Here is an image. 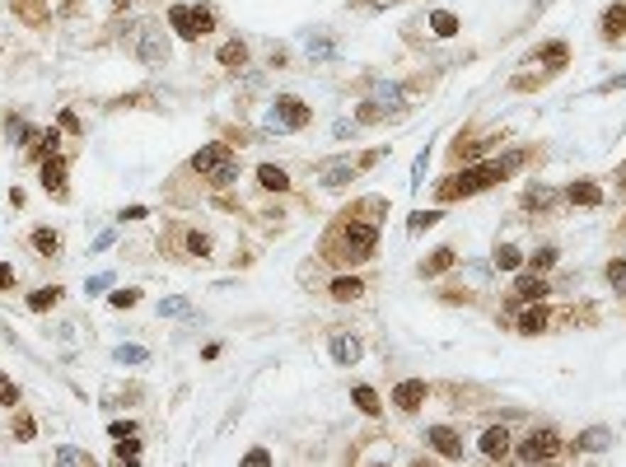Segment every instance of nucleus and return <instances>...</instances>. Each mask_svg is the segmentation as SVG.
Returning <instances> with one entry per match:
<instances>
[{
  "label": "nucleus",
  "instance_id": "39",
  "mask_svg": "<svg viewBox=\"0 0 626 467\" xmlns=\"http://www.w3.org/2000/svg\"><path fill=\"white\" fill-rule=\"evenodd\" d=\"M14 434L19 439H33V416H14Z\"/></svg>",
  "mask_w": 626,
  "mask_h": 467
},
{
  "label": "nucleus",
  "instance_id": "14",
  "mask_svg": "<svg viewBox=\"0 0 626 467\" xmlns=\"http://www.w3.org/2000/svg\"><path fill=\"white\" fill-rule=\"evenodd\" d=\"M258 182H262L267 192H285V187H290L285 168H276V164H262V168H258Z\"/></svg>",
  "mask_w": 626,
  "mask_h": 467
},
{
  "label": "nucleus",
  "instance_id": "10",
  "mask_svg": "<svg viewBox=\"0 0 626 467\" xmlns=\"http://www.w3.org/2000/svg\"><path fill=\"white\" fill-rule=\"evenodd\" d=\"M392 402H397L402 412H416V407L425 402V383H421V378H402V383L392 388Z\"/></svg>",
  "mask_w": 626,
  "mask_h": 467
},
{
  "label": "nucleus",
  "instance_id": "17",
  "mask_svg": "<svg viewBox=\"0 0 626 467\" xmlns=\"http://www.w3.org/2000/svg\"><path fill=\"white\" fill-rule=\"evenodd\" d=\"M56 300H61V290H56V285H43V290H33V295H28V309H33V313H47V309H56Z\"/></svg>",
  "mask_w": 626,
  "mask_h": 467
},
{
  "label": "nucleus",
  "instance_id": "7",
  "mask_svg": "<svg viewBox=\"0 0 626 467\" xmlns=\"http://www.w3.org/2000/svg\"><path fill=\"white\" fill-rule=\"evenodd\" d=\"M43 187L52 192V197H66V159H61V155L43 159Z\"/></svg>",
  "mask_w": 626,
  "mask_h": 467
},
{
  "label": "nucleus",
  "instance_id": "15",
  "mask_svg": "<svg viewBox=\"0 0 626 467\" xmlns=\"http://www.w3.org/2000/svg\"><path fill=\"white\" fill-rule=\"evenodd\" d=\"M33 248H38V257H56L61 253V234L56 229H33Z\"/></svg>",
  "mask_w": 626,
  "mask_h": 467
},
{
  "label": "nucleus",
  "instance_id": "8",
  "mask_svg": "<svg viewBox=\"0 0 626 467\" xmlns=\"http://www.w3.org/2000/svg\"><path fill=\"white\" fill-rule=\"evenodd\" d=\"M425 439H430V449H435V454H444V458H463V439L449 430V425H430V434H425Z\"/></svg>",
  "mask_w": 626,
  "mask_h": 467
},
{
  "label": "nucleus",
  "instance_id": "37",
  "mask_svg": "<svg viewBox=\"0 0 626 467\" xmlns=\"http://www.w3.org/2000/svg\"><path fill=\"white\" fill-rule=\"evenodd\" d=\"M0 402H5V407H14V402H19V388H14L5 374H0Z\"/></svg>",
  "mask_w": 626,
  "mask_h": 467
},
{
  "label": "nucleus",
  "instance_id": "13",
  "mask_svg": "<svg viewBox=\"0 0 626 467\" xmlns=\"http://www.w3.org/2000/svg\"><path fill=\"white\" fill-rule=\"evenodd\" d=\"M566 56H571V52H566V43H547V47H542V52L533 56V66H547V70H561V66H566Z\"/></svg>",
  "mask_w": 626,
  "mask_h": 467
},
{
  "label": "nucleus",
  "instance_id": "34",
  "mask_svg": "<svg viewBox=\"0 0 626 467\" xmlns=\"http://www.w3.org/2000/svg\"><path fill=\"white\" fill-rule=\"evenodd\" d=\"M192 10H197V28L211 33V28H215V10H211V5H192Z\"/></svg>",
  "mask_w": 626,
  "mask_h": 467
},
{
  "label": "nucleus",
  "instance_id": "46",
  "mask_svg": "<svg viewBox=\"0 0 626 467\" xmlns=\"http://www.w3.org/2000/svg\"><path fill=\"white\" fill-rule=\"evenodd\" d=\"M603 89H626V75H617V79H608Z\"/></svg>",
  "mask_w": 626,
  "mask_h": 467
},
{
  "label": "nucleus",
  "instance_id": "6",
  "mask_svg": "<svg viewBox=\"0 0 626 467\" xmlns=\"http://www.w3.org/2000/svg\"><path fill=\"white\" fill-rule=\"evenodd\" d=\"M556 449L561 444H556V434H551V430H533L524 439V449H519V458H524V463H542V458H551Z\"/></svg>",
  "mask_w": 626,
  "mask_h": 467
},
{
  "label": "nucleus",
  "instance_id": "2",
  "mask_svg": "<svg viewBox=\"0 0 626 467\" xmlns=\"http://www.w3.org/2000/svg\"><path fill=\"white\" fill-rule=\"evenodd\" d=\"M374 243H379L374 224H341L332 248H327V257H336V262H365V257H374Z\"/></svg>",
  "mask_w": 626,
  "mask_h": 467
},
{
  "label": "nucleus",
  "instance_id": "48",
  "mask_svg": "<svg viewBox=\"0 0 626 467\" xmlns=\"http://www.w3.org/2000/svg\"><path fill=\"white\" fill-rule=\"evenodd\" d=\"M622 182H626V168H622Z\"/></svg>",
  "mask_w": 626,
  "mask_h": 467
},
{
  "label": "nucleus",
  "instance_id": "29",
  "mask_svg": "<svg viewBox=\"0 0 626 467\" xmlns=\"http://www.w3.org/2000/svg\"><path fill=\"white\" fill-rule=\"evenodd\" d=\"M608 439H613V434H608V430H589V434H584V439H580V449H589V454H598V449H608Z\"/></svg>",
  "mask_w": 626,
  "mask_h": 467
},
{
  "label": "nucleus",
  "instance_id": "5",
  "mask_svg": "<svg viewBox=\"0 0 626 467\" xmlns=\"http://www.w3.org/2000/svg\"><path fill=\"white\" fill-rule=\"evenodd\" d=\"M309 103H300L295 94L276 99V108H271V126H280V131H300V126H309Z\"/></svg>",
  "mask_w": 626,
  "mask_h": 467
},
{
  "label": "nucleus",
  "instance_id": "42",
  "mask_svg": "<svg viewBox=\"0 0 626 467\" xmlns=\"http://www.w3.org/2000/svg\"><path fill=\"white\" fill-rule=\"evenodd\" d=\"M551 262H556V253H551V248H547V253H537V257H533V271H547Z\"/></svg>",
  "mask_w": 626,
  "mask_h": 467
},
{
  "label": "nucleus",
  "instance_id": "9",
  "mask_svg": "<svg viewBox=\"0 0 626 467\" xmlns=\"http://www.w3.org/2000/svg\"><path fill=\"white\" fill-rule=\"evenodd\" d=\"M168 23H173L178 38H187V43L202 38V28H197V10H192V5H173V10H168Z\"/></svg>",
  "mask_w": 626,
  "mask_h": 467
},
{
  "label": "nucleus",
  "instance_id": "23",
  "mask_svg": "<svg viewBox=\"0 0 626 467\" xmlns=\"http://www.w3.org/2000/svg\"><path fill=\"white\" fill-rule=\"evenodd\" d=\"M519 295H524V300H542V295H547V280L542 276H519Z\"/></svg>",
  "mask_w": 626,
  "mask_h": 467
},
{
  "label": "nucleus",
  "instance_id": "1",
  "mask_svg": "<svg viewBox=\"0 0 626 467\" xmlns=\"http://www.w3.org/2000/svg\"><path fill=\"white\" fill-rule=\"evenodd\" d=\"M510 168H519V155H510V159H500V164H481V168H463L458 178H449V182H439V201H454V197H472V192H481V187H491L495 178H505Z\"/></svg>",
  "mask_w": 626,
  "mask_h": 467
},
{
  "label": "nucleus",
  "instance_id": "22",
  "mask_svg": "<svg viewBox=\"0 0 626 467\" xmlns=\"http://www.w3.org/2000/svg\"><path fill=\"white\" fill-rule=\"evenodd\" d=\"M542 327H547V309H542V304H537V309H528L524 318H519V332H528V336L542 332Z\"/></svg>",
  "mask_w": 626,
  "mask_h": 467
},
{
  "label": "nucleus",
  "instance_id": "3",
  "mask_svg": "<svg viewBox=\"0 0 626 467\" xmlns=\"http://www.w3.org/2000/svg\"><path fill=\"white\" fill-rule=\"evenodd\" d=\"M192 168H197L202 178H211L215 187H229V182L238 178V164H234V155H229L224 145H206V150H197V155H192Z\"/></svg>",
  "mask_w": 626,
  "mask_h": 467
},
{
  "label": "nucleus",
  "instance_id": "27",
  "mask_svg": "<svg viewBox=\"0 0 626 467\" xmlns=\"http://www.w3.org/2000/svg\"><path fill=\"white\" fill-rule=\"evenodd\" d=\"M351 173H356L351 164H323V182H327V187H341Z\"/></svg>",
  "mask_w": 626,
  "mask_h": 467
},
{
  "label": "nucleus",
  "instance_id": "16",
  "mask_svg": "<svg viewBox=\"0 0 626 467\" xmlns=\"http://www.w3.org/2000/svg\"><path fill=\"white\" fill-rule=\"evenodd\" d=\"M360 290H365V285H360L356 276H336V280H332V300H336V304H346V300H360Z\"/></svg>",
  "mask_w": 626,
  "mask_h": 467
},
{
  "label": "nucleus",
  "instance_id": "30",
  "mask_svg": "<svg viewBox=\"0 0 626 467\" xmlns=\"http://www.w3.org/2000/svg\"><path fill=\"white\" fill-rule=\"evenodd\" d=\"M117 458H141V439H136V434H126V439H117Z\"/></svg>",
  "mask_w": 626,
  "mask_h": 467
},
{
  "label": "nucleus",
  "instance_id": "40",
  "mask_svg": "<svg viewBox=\"0 0 626 467\" xmlns=\"http://www.w3.org/2000/svg\"><path fill=\"white\" fill-rule=\"evenodd\" d=\"M159 313H168V318H178V313H187V300H164V304H159Z\"/></svg>",
  "mask_w": 626,
  "mask_h": 467
},
{
  "label": "nucleus",
  "instance_id": "28",
  "mask_svg": "<svg viewBox=\"0 0 626 467\" xmlns=\"http://www.w3.org/2000/svg\"><path fill=\"white\" fill-rule=\"evenodd\" d=\"M145 346H117V365H145Z\"/></svg>",
  "mask_w": 626,
  "mask_h": 467
},
{
  "label": "nucleus",
  "instance_id": "24",
  "mask_svg": "<svg viewBox=\"0 0 626 467\" xmlns=\"http://www.w3.org/2000/svg\"><path fill=\"white\" fill-rule=\"evenodd\" d=\"M5 136H10L14 145H28V136H33V126L23 122V117H5Z\"/></svg>",
  "mask_w": 626,
  "mask_h": 467
},
{
  "label": "nucleus",
  "instance_id": "18",
  "mask_svg": "<svg viewBox=\"0 0 626 467\" xmlns=\"http://www.w3.org/2000/svg\"><path fill=\"white\" fill-rule=\"evenodd\" d=\"M430 28H435V38H454V33H458V14L435 10V14H430Z\"/></svg>",
  "mask_w": 626,
  "mask_h": 467
},
{
  "label": "nucleus",
  "instance_id": "31",
  "mask_svg": "<svg viewBox=\"0 0 626 467\" xmlns=\"http://www.w3.org/2000/svg\"><path fill=\"white\" fill-rule=\"evenodd\" d=\"M108 300H112V309H131V304L141 300V290H112Z\"/></svg>",
  "mask_w": 626,
  "mask_h": 467
},
{
  "label": "nucleus",
  "instance_id": "20",
  "mask_svg": "<svg viewBox=\"0 0 626 467\" xmlns=\"http://www.w3.org/2000/svg\"><path fill=\"white\" fill-rule=\"evenodd\" d=\"M243 61H248V47H243V43H224V47H220V66L238 70Z\"/></svg>",
  "mask_w": 626,
  "mask_h": 467
},
{
  "label": "nucleus",
  "instance_id": "11",
  "mask_svg": "<svg viewBox=\"0 0 626 467\" xmlns=\"http://www.w3.org/2000/svg\"><path fill=\"white\" fill-rule=\"evenodd\" d=\"M481 454H486V458H505V454H510V430H505V425H491V430L481 434Z\"/></svg>",
  "mask_w": 626,
  "mask_h": 467
},
{
  "label": "nucleus",
  "instance_id": "4",
  "mask_svg": "<svg viewBox=\"0 0 626 467\" xmlns=\"http://www.w3.org/2000/svg\"><path fill=\"white\" fill-rule=\"evenodd\" d=\"M131 52L141 56V61H150V66H159V61H168V38H164V28H155V23H136Z\"/></svg>",
  "mask_w": 626,
  "mask_h": 467
},
{
  "label": "nucleus",
  "instance_id": "21",
  "mask_svg": "<svg viewBox=\"0 0 626 467\" xmlns=\"http://www.w3.org/2000/svg\"><path fill=\"white\" fill-rule=\"evenodd\" d=\"M571 201H575V206H598V201H603V192L593 187V182H575V187H571Z\"/></svg>",
  "mask_w": 626,
  "mask_h": 467
},
{
  "label": "nucleus",
  "instance_id": "38",
  "mask_svg": "<svg viewBox=\"0 0 626 467\" xmlns=\"http://www.w3.org/2000/svg\"><path fill=\"white\" fill-rule=\"evenodd\" d=\"M435 220H439L435 211H416V215H412V229L421 234V229H430V224H435Z\"/></svg>",
  "mask_w": 626,
  "mask_h": 467
},
{
  "label": "nucleus",
  "instance_id": "19",
  "mask_svg": "<svg viewBox=\"0 0 626 467\" xmlns=\"http://www.w3.org/2000/svg\"><path fill=\"white\" fill-rule=\"evenodd\" d=\"M351 402H356V407H360L365 416H379V392H374V388H365V383H360V388L351 392Z\"/></svg>",
  "mask_w": 626,
  "mask_h": 467
},
{
  "label": "nucleus",
  "instance_id": "12",
  "mask_svg": "<svg viewBox=\"0 0 626 467\" xmlns=\"http://www.w3.org/2000/svg\"><path fill=\"white\" fill-rule=\"evenodd\" d=\"M332 360H336V365H356V360H360V341H356V336H332Z\"/></svg>",
  "mask_w": 626,
  "mask_h": 467
},
{
  "label": "nucleus",
  "instance_id": "25",
  "mask_svg": "<svg viewBox=\"0 0 626 467\" xmlns=\"http://www.w3.org/2000/svg\"><path fill=\"white\" fill-rule=\"evenodd\" d=\"M622 28H626V5H613V10L603 14V33H608V38H617Z\"/></svg>",
  "mask_w": 626,
  "mask_h": 467
},
{
  "label": "nucleus",
  "instance_id": "35",
  "mask_svg": "<svg viewBox=\"0 0 626 467\" xmlns=\"http://www.w3.org/2000/svg\"><path fill=\"white\" fill-rule=\"evenodd\" d=\"M608 280L626 295V262H608Z\"/></svg>",
  "mask_w": 626,
  "mask_h": 467
},
{
  "label": "nucleus",
  "instance_id": "41",
  "mask_svg": "<svg viewBox=\"0 0 626 467\" xmlns=\"http://www.w3.org/2000/svg\"><path fill=\"white\" fill-rule=\"evenodd\" d=\"M0 290H14V267L10 262H0Z\"/></svg>",
  "mask_w": 626,
  "mask_h": 467
},
{
  "label": "nucleus",
  "instance_id": "32",
  "mask_svg": "<svg viewBox=\"0 0 626 467\" xmlns=\"http://www.w3.org/2000/svg\"><path fill=\"white\" fill-rule=\"evenodd\" d=\"M519 262H524V257H519L515 248H500V253H495V267H500V271H515Z\"/></svg>",
  "mask_w": 626,
  "mask_h": 467
},
{
  "label": "nucleus",
  "instance_id": "33",
  "mask_svg": "<svg viewBox=\"0 0 626 467\" xmlns=\"http://www.w3.org/2000/svg\"><path fill=\"white\" fill-rule=\"evenodd\" d=\"M187 253L192 257H206V253H211V238H206V234H187Z\"/></svg>",
  "mask_w": 626,
  "mask_h": 467
},
{
  "label": "nucleus",
  "instance_id": "44",
  "mask_svg": "<svg viewBox=\"0 0 626 467\" xmlns=\"http://www.w3.org/2000/svg\"><path fill=\"white\" fill-rule=\"evenodd\" d=\"M108 434H112V439H126V434H136V425H131V421H126V425H122V421H117V425H112V430H108Z\"/></svg>",
  "mask_w": 626,
  "mask_h": 467
},
{
  "label": "nucleus",
  "instance_id": "45",
  "mask_svg": "<svg viewBox=\"0 0 626 467\" xmlns=\"http://www.w3.org/2000/svg\"><path fill=\"white\" fill-rule=\"evenodd\" d=\"M248 463L262 467V463H271V454H267V449H253V454H248Z\"/></svg>",
  "mask_w": 626,
  "mask_h": 467
},
{
  "label": "nucleus",
  "instance_id": "36",
  "mask_svg": "<svg viewBox=\"0 0 626 467\" xmlns=\"http://www.w3.org/2000/svg\"><path fill=\"white\" fill-rule=\"evenodd\" d=\"M56 463H89V454H84V449H56Z\"/></svg>",
  "mask_w": 626,
  "mask_h": 467
},
{
  "label": "nucleus",
  "instance_id": "47",
  "mask_svg": "<svg viewBox=\"0 0 626 467\" xmlns=\"http://www.w3.org/2000/svg\"><path fill=\"white\" fill-rule=\"evenodd\" d=\"M374 10H388V5H402V0H369Z\"/></svg>",
  "mask_w": 626,
  "mask_h": 467
},
{
  "label": "nucleus",
  "instance_id": "26",
  "mask_svg": "<svg viewBox=\"0 0 626 467\" xmlns=\"http://www.w3.org/2000/svg\"><path fill=\"white\" fill-rule=\"evenodd\" d=\"M449 267H454V248H439V253L430 257L421 271H425V276H439V271H449Z\"/></svg>",
  "mask_w": 626,
  "mask_h": 467
},
{
  "label": "nucleus",
  "instance_id": "43",
  "mask_svg": "<svg viewBox=\"0 0 626 467\" xmlns=\"http://www.w3.org/2000/svg\"><path fill=\"white\" fill-rule=\"evenodd\" d=\"M112 285V276H94L89 280V285H84V290H89V295H103V290H108Z\"/></svg>",
  "mask_w": 626,
  "mask_h": 467
}]
</instances>
